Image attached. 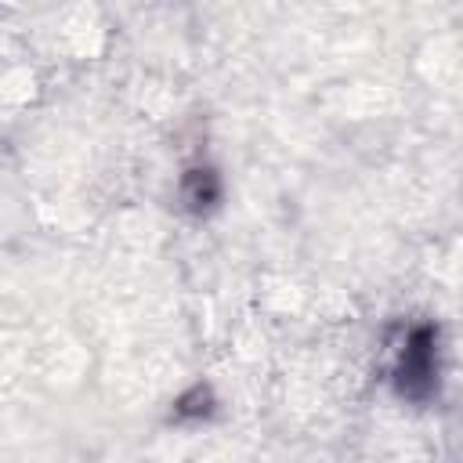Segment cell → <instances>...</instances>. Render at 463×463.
<instances>
[{
  "label": "cell",
  "mask_w": 463,
  "mask_h": 463,
  "mask_svg": "<svg viewBox=\"0 0 463 463\" xmlns=\"http://www.w3.org/2000/svg\"><path fill=\"white\" fill-rule=\"evenodd\" d=\"M438 373H441V347H438V326L430 322H416L405 329V340L394 354V391L409 402H427L438 387Z\"/></svg>",
  "instance_id": "6da1fadb"
},
{
  "label": "cell",
  "mask_w": 463,
  "mask_h": 463,
  "mask_svg": "<svg viewBox=\"0 0 463 463\" xmlns=\"http://www.w3.org/2000/svg\"><path fill=\"white\" fill-rule=\"evenodd\" d=\"M224 195V184H221V174L213 166H192L184 170L181 177V199L192 213H210Z\"/></svg>",
  "instance_id": "7a4b0ae2"
}]
</instances>
